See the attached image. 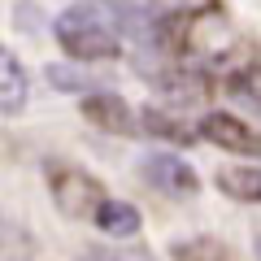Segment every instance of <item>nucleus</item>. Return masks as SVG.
Instances as JSON below:
<instances>
[{
	"label": "nucleus",
	"mask_w": 261,
	"mask_h": 261,
	"mask_svg": "<svg viewBox=\"0 0 261 261\" xmlns=\"http://www.w3.org/2000/svg\"><path fill=\"white\" fill-rule=\"evenodd\" d=\"M53 35L74 61H113L122 53V31L100 0H79L61 9V18L53 22Z\"/></svg>",
	"instance_id": "f257e3e1"
},
{
	"label": "nucleus",
	"mask_w": 261,
	"mask_h": 261,
	"mask_svg": "<svg viewBox=\"0 0 261 261\" xmlns=\"http://www.w3.org/2000/svg\"><path fill=\"white\" fill-rule=\"evenodd\" d=\"M48 192H53V205L70 222H96V214L109 200L100 178L83 166H70V161H48Z\"/></svg>",
	"instance_id": "f03ea898"
},
{
	"label": "nucleus",
	"mask_w": 261,
	"mask_h": 261,
	"mask_svg": "<svg viewBox=\"0 0 261 261\" xmlns=\"http://www.w3.org/2000/svg\"><path fill=\"white\" fill-rule=\"evenodd\" d=\"M200 140H209L214 148L222 152H235V157H261V130H252L244 118L235 113H205L200 118V130H196Z\"/></svg>",
	"instance_id": "7ed1b4c3"
},
{
	"label": "nucleus",
	"mask_w": 261,
	"mask_h": 261,
	"mask_svg": "<svg viewBox=\"0 0 261 261\" xmlns=\"http://www.w3.org/2000/svg\"><path fill=\"white\" fill-rule=\"evenodd\" d=\"M140 174L148 187H157L161 196H196L200 192V174H196L192 166H187L183 157H174V152H148V157H140Z\"/></svg>",
	"instance_id": "20e7f679"
},
{
	"label": "nucleus",
	"mask_w": 261,
	"mask_h": 261,
	"mask_svg": "<svg viewBox=\"0 0 261 261\" xmlns=\"http://www.w3.org/2000/svg\"><path fill=\"white\" fill-rule=\"evenodd\" d=\"M79 109H83V118L96 130H109V135H135L140 130V113L130 109L118 92H87Z\"/></svg>",
	"instance_id": "39448f33"
},
{
	"label": "nucleus",
	"mask_w": 261,
	"mask_h": 261,
	"mask_svg": "<svg viewBox=\"0 0 261 261\" xmlns=\"http://www.w3.org/2000/svg\"><path fill=\"white\" fill-rule=\"evenodd\" d=\"M27 96H31V79L22 70V61L9 48H0V113H22Z\"/></svg>",
	"instance_id": "423d86ee"
},
{
	"label": "nucleus",
	"mask_w": 261,
	"mask_h": 261,
	"mask_svg": "<svg viewBox=\"0 0 261 261\" xmlns=\"http://www.w3.org/2000/svg\"><path fill=\"white\" fill-rule=\"evenodd\" d=\"M218 187H222L231 200L261 205V166H226V170H218Z\"/></svg>",
	"instance_id": "0eeeda50"
},
{
	"label": "nucleus",
	"mask_w": 261,
	"mask_h": 261,
	"mask_svg": "<svg viewBox=\"0 0 261 261\" xmlns=\"http://www.w3.org/2000/svg\"><path fill=\"white\" fill-rule=\"evenodd\" d=\"M96 226H100L105 235H113V240H130V235L140 231V209L109 196V200H105V209L96 214Z\"/></svg>",
	"instance_id": "6e6552de"
},
{
	"label": "nucleus",
	"mask_w": 261,
	"mask_h": 261,
	"mask_svg": "<svg viewBox=\"0 0 261 261\" xmlns=\"http://www.w3.org/2000/svg\"><path fill=\"white\" fill-rule=\"evenodd\" d=\"M140 130L144 135H157V140H170V144H192L196 140L192 126H183L178 118H170V113H161V109H144L140 113Z\"/></svg>",
	"instance_id": "1a4fd4ad"
},
{
	"label": "nucleus",
	"mask_w": 261,
	"mask_h": 261,
	"mask_svg": "<svg viewBox=\"0 0 261 261\" xmlns=\"http://www.w3.org/2000/svg\"><path fill=\"white\" fill-rule=\"evenodd\" d=\"M170 252H174V261H231L226 244L214 240V235H192V240H178Z\"/></svg>",
	"instance_id": "9d476101"
},
{
	"label": "nucleus",
	"mask_w": 261,
	"mask_h": 261,
	"mask_svg": "<svg viewBox=\"0 0 261 261\" xmlns=\"http://www.w3.org/2000/svg\"><path fill=\"white\" fill-rule=\"evenodd\" d=\"M226 92H231L240 105H248V109L261 113V65H244V70H235V74L226 79Z\"/></svg>",
	"instance_id": "9b49d317"
},
{
	"label": "nucleus",
	"mask_w": 261,
	"mask_h": 261,
	"mask_svg": "<svg viewBox=\"0 0 261 261\" xmlns=\"http://www.w3.org/2000/svg\"><path fill=\"white\" fill-rule=\"evenodd\" d=\"M48 83L57 87V92H96V83L79 70V65H48Z\"/></svg>",
	"instance_id": "f8f14e48"
},
{
	"label": "nucleus",
	"mask_w": 261,
	"mask_h": 261,
	"mask_svg": "<svg viewBox=\"0 0 261 261\" xmlns=\"http://www.w3.org/2000/svg\"><path fill=\"white\" fill-rule=\"evenodd\" d=\"M79 261H140V257H130V252H105V248H87Z\"/></svg>",
	"instance_id": "ddd939ff"
},
{
	"label": "nucleus",
	"mask_w": 261,
	"mask_h": 261,
	"mask_svg": "<svg viewBox=\"0 0 261 261\" xmlns=\"http://www.w3.org/2000/svg\"><path fill=\"white\" fill-rule=\"evenodd\" d=\"M257 257H261V231H257Z\"/></svg>",
	"instance_id": "4468645a"
}]
</instances>
